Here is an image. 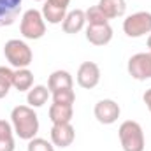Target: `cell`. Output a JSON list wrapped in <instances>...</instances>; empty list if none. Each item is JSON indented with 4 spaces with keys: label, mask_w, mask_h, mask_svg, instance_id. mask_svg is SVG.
Masks as SVG:
<instances>
[{
    "label": "cell",
    "mask_w": 151,
    "mask_h": 151,
    "mask_svg": "<svg viewBox=\"0 0 151 151\" xmlns=\"http://www.w3.org/2000/svg\"><path fill=\"white\" fill-rule=\"evenodd\" d=\"M142 100H144V104L148 106V109H150V113H151V88L144 91V95H142Z\"/></svg>",
    "instance_id": "obj_24"
},
{
    "label": "cell",
    "mask_w": 151,
    "mask_h": 151,
    "mask_svg": "<svg viewBox=\"0 0 151 151\" xmlns=\"http://www.w3.org/2000/svg\"><path fill=\"white\" fill-rule=\"evenodd\" d=\"M14 130L5 119H0V151H14Z\"/></svg>",
    "instance_id": "obj_19"
},
{
    "label": "cell",
    "mask_w": 151,
    "mask_h": 151,
    "mask_svg": "<svg viewBox=\"0 0 151 151\" xmlns=\"http://www.w3.org/2000/svg\"><path fill=\"white\" fill-rule=\"evenodd\" d=\"M84 16H86V23L88 25H106V23H109V19L99 9V5H91L90 9H86Z\"/></svg>",
    "instance_id": "obj_21"
},
{
    "label": "cell",
    "mask_w": 151,
    "mask_h": 151,
    "mask_svg": "<svg viewBox=\"0 0 151 151\" xmlns=\"http://www.w3.org/2000/svg\"><path fill=\"white\" fill-rule=\"evenodd\" d=\"M12 86L18 91H28L34 86V72L30 69H16L12 77Z\"/></svg>",
    "instance_id": "obj_18"
},
{
    "label": "cell",
    "mask_w": 151,
    "mask_h": 151,
    "mask_svg": "<svg viewBox=\"0 0 151 151\" xmlns=\"http://www.w3.org/2000/svg\"><path fill=\"white\" fill-rule=\"evenodd\" d=\"M19 32L28 40H39L46 34V21L42 18V12L37 9H28L23 12L19 21Z\"/></svg>",
    "instance_id": "obj_4"
},
{
    "label": "cell",
    "mask_w": 151,
    "mask_h": 151,
    "mask_svg": "<svg viewBox=\"0 0 151 151\" xmlns=\"http://www.w3.org/2000/svg\"><path fill=\"white\" fill-rule=\"evenodd\" d=\"M11 125L14 134L23 141H30L39 134V116L30 106H16L11 111Z\"/></svg>",
    "instance_id": "obj_1"
},
{
    "label": "cell",
    "mask_w": 151,
    "mask_h": 151,
    "mask_svg": "<svg viewBox=\"0 0 151 151\" xmlns=\"http://www.w3.org/2000/svg\"><path fill=\"white\" fill-rule=\"evenodd\" d=\"M74 118V106H62V104H51L49 107V119L53 125L56 123H70Z\"/></svg>",
    "instance_id": "obj_17"
},
{
    "label": "cell",
    "mask_w": 151,
    "mask_h": 151,
    "mask_svg": "<svg viewBox=\"0 0 151 151\" xmlns=\"http://www.w3.org/2000/svg\"><path fill=\"white\" fill-rule=\"evenodd\" d=\"M49 95H51V91L47 90V86H44V84H35V86H32V88L28 90V93H27V104H28L30 107H34V109L42 107V106L47 102Z\"/></svg>",
    "instance_id": "obj_16"
},
{
    "label": "cell",
    "mask_w": 151,
    "mask_h": 151,
    "mask_svg": "<svg viewBox=\"0 0 151 151\" xmlns=\"http://www.w3.org/2000/svg\"><path fill=\"white\" fill-rule=\"evenodd\" d=\"M76 81L84 90H93L100 83V67L95 62H83L77 69Z\"/></svg>",
    "instance_id": "obj_9"
},
{
    "label": "cell",
    "mask_w": 151,
    "mask_h": 151,
    "mask_svg": "<svg viewBox=\"0 0 151 151\" xmlns=\"http://www.w3.org/2000/svg\"><path fill=\"white\" fill-rule=\"evenodd\" d=\"M76 139V130L70 123H56L51 127V142L56 148H69Z\"/></svg>",
    "instance_id": "obj_10"
},
{
    "label": "cell",
    "mask_w": 151,
    "mask_h": 151,
    "mask_svg": "<svg viewBox=\"0 0 151 151\" xmlns=\"http://www.w3.org/2000/svg\"><path fill=\"white\" fill-rule=\"evenodd\" d=\"M148 47H150V51H151V34L148 35Z\"/></svg>",
    "instance_id": "obj_25"
},
{
    "label": "cell",
    "mask_w": 151,
    "mask_h": 151,
    "mask_svg": "<svg viewBox=\"0 0 151 151\" xmlns=\"http://www.w3.org/2000/svg\"><path fill=\"white\" fill-rule=\"evenodd\" d=\"M4 56L9 62V65L14 69H28L34 60V53H32L30 46L19 39H11L5 42Z\"/></svg>",
    "instance_id": "obj_2"
},
{
    "label": "cell",
    "mask_w": 151,
    "mask_h": 151,
    "mask_svg": "<svg viewBox=\"0 0 151 151\" xmlns=\"http://www.w3.org/2000/svg\"><path fill=\"white\" fill-rule=\"evenodd\" d=\"M93 114L97 118L99 123L102 125H113L118 121L119 114H121V109L118 106V102H114L113 99H102L95 104L93 107Z\"/></svg>",
    "instance_id": "obj_8"
},
{
    "label": "cell",
    "mask_w": 151,
    "mask_h": 151,
    "mask_svg": "<svg viewBox=\"0 0 151 151\" xmlns=\"http://www.w3.org/2000/svg\"><path fill=\"white\" fill-rule=\"evenodd\" d=\"M53 104H62V106H74L76 102V93L74 90H60L51 93Z\"/></svg>",
    "instance_id": "obj_22"
},
{
    "label": "cell",
    "mask_w": 151,
    "mask_h": 151,
    "mask_svg": "<svg viewBox=\"0 0 151 151\" xmlns=\"http://www.w3.org/2000/svg\"><path fill=\"white\" fill-rule=\"evenodd\" d=\"M12 77H14V70L9 67H0V99H4L9 90L12 88Z\"/></svg>",
    "instance_id": "obj_20"
},
{
    "label": "cell",
    "mask_w": 151,
    "mask_h": 151,
    "mask_svg": "<svg viewBox=\"0 0 151 151\" xmlns=\"http://www.w3.org/2000/svg\"><path fill=\"white\" fill-rule=\"evenodd\" d=\"M34 2H44V0H34Z\"/></svg>",
    "instance_id": "obj_26"
},
{
    "label": "cell",
    "mask_w": 151,
    "mask_h": 151,
    "mask_svg": "<svg viewBox=\"0 0 151 151\" xmlns=\"http://www.w3.org/2000/svg\"><path fill=\"white\" fill-rule=\"evenodd\" d=\"M123 32L130 39H139L151 34V12L137 11L123 19Z\"/></svg>",
    "instance_id": "obj_5"
},
{
    "label": "cell",
    "mask_w": 151,
    "mask_h": 151,
    "mask_svg": "<svg viewBox=\"0 0 151 151\" xmlns=\"http://www.w3.org/2000/svg\"><path fill=\"white\" fill-rule=\"evenodd\" d=\"M69 5H70V0H46L42 5V11H40L44 21L49 25L63 23Z\"/></svg>",
    "instance_id": "obj_7"
},
{
    "label": "cell",
    "mask_w": 151,
    "mask_h": 151,
    "mask_svg": "<svg viewBox=\"0 0 151 151\" xmlns=\"http://www.w3.org/2000/svg\"><path fill=\"white\" fill-rule=\"evenodd\" d=\"M72 86H74V79H72L70 72L62 70V69L51 72L49 79H47V90L51 93L60 91V90H72Z\"/></svg>",
    "instance_id": "obj_13"
},
{
    "label": "cell",
    "mask_w": 151,
    "mask_h": 151,
    "mask_svg": "<svg viewBox=\"0 0 151 151\" xmlns=\"http://www.w3.org/2000/svg\"><path fill=\"white\" fill-rule=\"evenodd\" d=\"M27 151H55V146H53V142H49L42 137H34L28 141Z\"/></svg>",
    "instance_id": "obj_23"
},
{
    "label": "cell",
    "mask_w": 151,
    "mask_h": 151,
    "mask_svg": "<svg viewBox=\"0 0 151 151\" xmlns=\"http://www.w3.org/2000/svg\"><path fill=\"white\" fill-rule=\"evenodd\" d=\"M86 40L93 46H106L113 40V28L109 23L106 25H88Z\"/></svg>",
    "instance_id": "obj_11"
},
{
    "label": "cell",
    "mask_w": 151,
    "mask_h": 151,
    "mask_svg": "<svg viewBox=\"0 0 151 151\" xmlns=\"http://www.w3.org/2000/svg\"><path fill=\"white\" fill-rule=\"evenodd\" d=\"M118 135H119L123 151H144V146H146L144 132L137 121L134 119L123 121L118 128Z\"/></svg>",
    "instance_id": "obj_3"
},
{
    "label": "cell",
    "mask_w": 151,
    "mask_h": 151,
    "mask_svg": "<svg viewBox=\"0 0 151 151\" xmlns=\"http://www.w3.org/2000/svg\"><path fill=\"white\" fill-rule=\"evenodd\" d=\"M23 0H0V27H11L19 12Z\"/></svg>",
    "instance_id": "obj_12"
},
{
    "label": "cell",
    "mask_w": 151,
    "mask_h": 151,
    "mask_svg": "<svg viewBox=\"0 0 151 151\" xmlns=\"http://www.w3.org/2000/svg\"><path fill=\"white\" fill-rule=\"evenodd\" d=\"M99 9L106 14L107 19H116L125 16L127 12V2L125 0H99Z\"/></svg>",
    "instance_id": "obj_15"
},
{
    "label": "cell",
    "mask_w": 151,
    "mask_h": 151,
    "mask_svg": "<svg viewBox=\"0 0 151 151\" xmlns=\"http://www.w3.org/2000/svg\"><path fill=\"white\" fill-rule=\"evenodd\" d=\"M127 70L132 79L135 81H146L151 79V51L148 53H137L130 56L127 63Z\"/></svg>",
    "instance_id": "obj_6"
},
{
    "label": "cell",
    "mask_w": 151,
    "mask_h": 151,
    "mask_svg": "<svg viewBox=\"0 0 151 151\" xmlns=\"http://www.w3.org/2000/svg\"><path fill=\"white\" fill-rule=\"evenodd\" d=\"M86 25V16H84V11L83 9H74V11H69L63 23H62V28L65 34H77L84 28Z\"/></svg>",
    "instance_id": "obj_14"
}]
</instances>
